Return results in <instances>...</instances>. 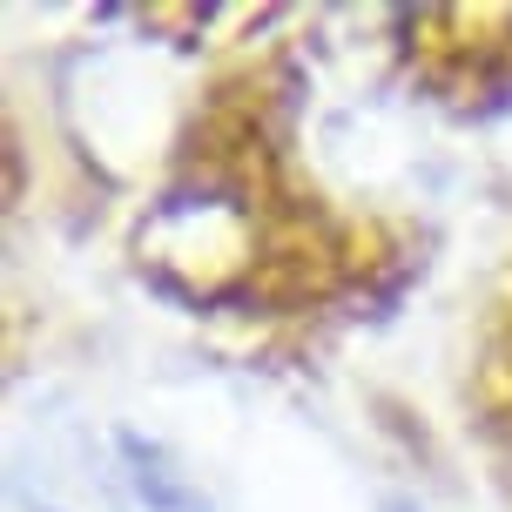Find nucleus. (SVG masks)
<instances>
[{"label":"nucleus","mask_w":512,"mask_h":512,"mask_svg":"<svg viewBox=\"0 0 512 512\" xmlns=\"http://www.w3.org/2000/svg\"><path fill=\"white\" fill-rule=\"evenodd\" d=\"M122 445H128V459H135V472H128V479H135V492H142L155 512H209L203 499H196V492H189L176 472H169V465L155 459V452H142L135 438H122Z\"/></svg>","instance_id":"nucleus-1"},{"label":"nucleus","mask_w":512,"mask_h":512,"mask_svg":"<svg viewBox=\"0 0 512 512\" xmlns=\"http://www.w3.org/2000/svg\"><path fill=\"white\" fill-rule=\"evenodd\" d=\"M391 512H405V506H391Z\"/></svg>","instance_id":"nucleus-2"}]
</instances>
